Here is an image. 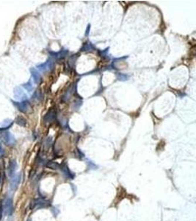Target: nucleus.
<instances>
[{
	"label": "nucleus",
	"mask_w": 196,
	"mask_h": 221,
	"mask_svg": "<svg viewBox=\"0 0 196 221\" xmlns=\"http://www.w3.org/2000/svg\"><path fill=\"white\" fill-rule=\"evenodd\" d=\"M1 138H2V141L8 145H12L16 142L13 136L8 131H4V132L1 133Z\"/></svg>",
	"instance_id": "1"
},
{
	"label": "nucleus",
	"mask_w": 196,
	"mask_h": 221,
	"mask_svg": "<svg viewBox=\"0 0 196 221\" xmlns=\"http://www.w3.org/2000/svg\"><path fill=\"white\" fill-rule=\"evenodd\" d=\"M49 205H50V203L49 201H47V200H43V199H37V200H35L32 203L31 208L32 209H34V208L40 209V208L47 207Z\"/></svg>",
	"instance_id": "2"
},
{
	"label": "nucleus",
	"mask_w": 196,
	"mask_h": 221,
	"mask_svg": "<svg viewBox=\"0 0 196 221\" xmlns=\"http://www.w3.org/2000/svg\"><path fill=\"white\" fill-rule=\"evenodd\" d=\"M4 209L7 215L10 216L12 215L13 211V200L10 197H8L5 200V203H4Z\"/></svg>",
	"instance_id": "3"
},
{
	"label": "nucleus",
	"mask_w": 196,
	"mask_h": 221,
	"mask_svg": "<svg viewBox=\"0 0 196 221\" xmlns=\"http://www.w3.org/2000/svg\"><path fill=\"white\" fill-rule=\"evenodd\" d=\"M21 182V174H17L12 177V179L10 184V187L11 190H16L18 187V184Z\"/></svg>",
	"instance_id": "4"
},
{
	"label": "nucleus",
	"mask_w": 196,
	"mask_h": 221,
	"mask_svg": "<svg viewBox=\"0 0 196 221\" xmlns=\"http://www.w3.org/2000/svg\"><path fill=\"white\" fill-rule=\"evenodd\" d=\"M60 170L62 171L64 175H65V177H67L68 178H70V179H73L74 178V174L71 172V170L68 169V166L65 164H62V165H60Z\"/></svg>",
	"instance_id": "5"
},
{
	"label": "nucleus",
	"mask_w": 196,
	"mask_h": 221,
	"mask_svg": "<svg viewBox=\"0 0 196 221\" xmlns=\"http://www.w3.org/2000/svg\"><path fill=\"white\" fill-rule=\"evenodd\" d=\"M17 167V164L15 160H11L10 162L9 165H8V172L9 176L13 177L14 175V173H15V171L16 170Z\"/></svg>",
	"instance_id": "6"
},
{
	"label": "nucleus",
	"mask_w": 196,
	"mask_h": 221,
	"mask_svg": "<svg viewBox=\"0 0 196 221\" xmlns=\"http://www.w3.org/2000/svg\"><path fill=\"white\" fill-rule=\"evenodd\" d=\"M14 104H15L16 106L19 109V111L22 112H27V110L29 108V105L28 103H27L26 101H23V102H13Z\"/></svg>",
	"instance_id": "7"
},
{
	"label": "nucleus",
	"mask_w": 196,
	"mask_h": 221,
	"mask_svg": "<svg viewBox=\"0 0 196 221\" xmlns=\"http://www.w3.org/2000/svg\"><path fill=\"white\" fill-rule=\"evenodd\" d=\"M14 95H15V97L17 98V99H24V98H26V95L24 94V92L20 87H17L14 90Z\"/></svg>",
	"instance_id": "8"
},
{
	"label": "nucleus",
	"mask_w": 196,
	"mask_h": 221,
	"mask_svg": "<svg viewBox=\"0 0 196 221\" xmlns=\"http://www.w3.org/2000/svg\"><path fill=\"white\" fill-rule=\"evenodd\" d=\"M13 122L11 119H6L0 124V131H5L7 128H9L12 125Z\"/></svg>",
	"instance_id": "9"
},
{
	"label": "nucleus",
	"mask_w": 196,
	"mask_h": 221,
	"mask_svg": "<svg viewBox=\"0 0 196 221\" xmlns=\"http://www.w3.org/2000/svg\"><path fill=\"white\" fill-rule=\"evenodd\" d=\"M30 72H31V73H32V76H33V78H34L35 82H36V83H38L39 81L40 80V74H38V72L35 69H30Z\"/></svg>",
	"instance_id": "10"
},
{
	"label": "nucleus",
	"mask_w": 196,
	"mask_h": 221,
	"mask_svg": "<svg viewBox=\"0 0 196 221\" xmlns=\"http://www.w3.org/2000/svg\"><path fill=\"white\" fill-rule=\"evenodd\" d=\"M16 123L18 124V125H20V126H22V127L26 126V125H27L26 119H24V118L21 117H18L16 119Z\"/></svg>",
	"instance_id": "11"
},
{
	"label": "nucleus",
	"mask_w": 196,
	"mask_h": 221,
	"mask_svg": "<svg viewBox=\"0 0 196 221\" xmlns=\"http://www.w3.org/2000/svg\"><path fill=\"white\" fill-rule=\"evenodd\" d=\"M46 166H47L48 167L51 168V169H58V168H59L60 165L58 164V163H56V162H49L46 164Z\"/></svg>",
	"instance_id": "12"
},
{
	"label": "nucleus",
	"mask_w": 196,
	"mask_h": 221,
	"mask_svg": "<svg viewBox=\"0 0 196 221\" xmlns=\"http://www.w3.org/2000/svg\"><path fill=\"white\" fill-rule=\"evenodd\" d=\"M23 87H24V89H27L28 92H30V91L33 89V87H32V84H31V83H30V82H28V83H25V84L23 85Z\"/></svg>",
	"instance_id": "13"
},
{
	"label": "nucleus",
	"mask_w": 196,
	"mask_h": 221,
	"mask_svg": "<svg viewBox=\"0 0 196 221\" xmlns=\"http://www.w3.org/2000/svg\"><path fill=\"white\" fill-rule=\"evenodd\" d=\"M2 212H3V206L2 204H0V220L2 217Z\"/></svg>",
	"instance_id": "14"
},
{
	"label": "nucleus",
	"mask_w": 196,
	"mask_h": 221,
	"mask_svg": "<svg viewBox=\"0 0 196 221\" xmlns=\"http://www.w3.org/2000/svg\"><path fill=\"white\" fill-rule=\"evenodd\" d=\"M2 153V146L0 145V153Z\"/></svg>",
	"instance_id": "15"
}]
</instances>
